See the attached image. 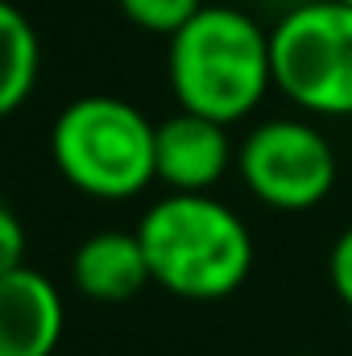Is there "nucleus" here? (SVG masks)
Returning a JSON list of instances; mask_svg holds the SVG:
<instances>
[{"label": "nucleus", "instance_id": "obj_8", "mask_svg": "<svg viewBox=\"0 0 352 356\" xmlns=\"http://www.w3.org/2000/svg\"><path fill=\"white\" fill-rule=\"evenodd\" d=\"M71 282L95 302H129L154 277L137 232H95L71 257Z\"/></svg>", "mask_w": 352, "mask_h": 356}, {"label": "nucleus", "instance_id": "obj_5", "mask_svg": "<svg viewBox=\"0 0 352 356\" xmlns=\"http://www.w3.org/2000/svg\"><path fill=\"white\" fill-rule=\"evenodd\" d=\"M237 170L265 207L311 211L336 186V149L307 120H265L245 137Z\"/></svg>", "mask_w": 352, "mask_h": 356}, {"label": "nucleus", "instance_id": "obj_7", "mask_svg": "<svg viewBox=\"0 0 352 356\" xmlns=\"http://www.w3.org/2000/svg\"><path fill=\"white\" fill-rule=\"evenodd\" d=\"M67 327L63 294L38 269L0 273V356H54Z\"/></svg>", "mask_w": 352, "mask_h": 356}, {"label": "nucleus", "instance_id": "obj_10", "mask_svg": "<svg viewBox=\"0 0 352 356\" xmlns=\"http://www.w3.org/2000/svg\"><path fill=\"white\" fill-rule=\"evenodd\" d=\"M116 8H120L137 29L175 38L178 29L203 8V0H116Z\"/></svg>", "mask_w": 352, "mask_h": 356}, {"label": "nucleus", "instance_id": "obj_4", "mask_svg": "<svg viewBox=\"0 0 352 356\" xmlns=\"http://www.w3.org/2000/svg\"><path fill=\"white\" fill-rule=\"evenodd\" d=\"M273 88L311 116H352V4L307 0L269 29Z\"/></svg>", "mask_w": 352, "mask_h": 356}, {"label": "nucleus", "instance_id": "obj_2", "mask_svg": "<svg viewBox=\"0 0 352 356\" xmlns=\"http://www.w3.org/2000/svg\"><path fill=\"white\" fill-rule=\"evenodd\" d=\"M150 277L191 302H216L245 286L253 236L245 220L211 195H166L141 216Z\"/></svg>", "mask_w": 352, "mask_h": 356}, {"label": "nucleus", "instance_id": "obj_12", "mask_svg": "<svg viewBox=\"0 0 352 356\" xmlns=\"http://www.w3.org/2000/svg\"><path fill=\"white\" fill-rule=\"evenodd\" d=\"M21 266H25V228L0 203V273H13V269H21Z\"/></svg>", "mask_w": 352, "mask_h": 356}, {"label": "nucleus", "instance_id": "obj_3", "mask_svg": "<svg viewBox=\"0 0 352 356\" xmlns=\"http://www.w3.org/2000/svg\"><path fill=\"white\" fill-rule=\"evenodd\" d=\"M154 124L116 95H83L63 108L50 154L63 178L91 199H133L154 178Z\"/></svg>", "mask_w": 352, "mask_h": 356}, {"label": "nucleus", "instance_id": "obj_1", "mask_svg": "<svg viewBox=\"0 0 352 356\" xmlns=\"http://www.w3.org/2000/svg\"><path fill=\"white\" fill-rule=\"evenodd\" d=\"M166 75L182 112L237 124L273 88L269 33L237 4H203L170 38Z\"/></svg>", "mask_w": 352, "mask_h": 356}, {"label": "nucleus", "instance_id": "obj_13", "mask_svg": "<svg viewBox=\"0 0 352 356\" xmlns=\"http://www.w3.org/2000/svg\"><path fill=\"white\" fill-rule=\"evenodd\" d=\"M303 356H315V353H303Z\"/></svg>", "mask_w": 352, "mask_h": 356}, {"label": "nucleus", "instance_id": "obj_11", "mask_svg": "<svg viewBox=\"0 0 352 356\" xmlns=\"http://www.w3.org/2000/svg\"><path fill=\"white\" fill-rule=\"evenodd\" d=\"M328 273H332V290H336V298L352 311V224L340 232V241L332 245Z\"/></svg>", "mask_w": 352, "mask_h": 356}, {"label": "nucleus", "instance_id": "obj_14", "mask_svg": "<svg viewBox=\"0 0 352 356\" xmlns=\"http://www.w3.org/2000/svg\"><path fill=\"white\" fill-rule=\"evenodd\" d=\"M344 4H352V0H344Z\"/></svg>", "mask_w": 352, "mask_h": 356}, {"label": "nucleus", "instance_id": "obj_6", "mask_svg": "<svg viewBox=\"0 0 352 356\" xmlns=\"http://www.w3.org/2000/svg\"><path fill=\"white\" fill-rule=\"evenodd\" d=\"M154 166L158 182L175 195H207L232 166L228 124H216L195 112H178L154 133Z\"/></svg>", "mask_w": 352, "mask_h": 356}, {"label": "nucleus", "instance_id": "obj_9", "mask_svg": "<svg viewBox=\"0 0 352 356\" xmlns=\"http://www.w3.org/2000/svg\"><path fill=\"white\" fill-rule=\"evenodd\" d=\"M38 67H42V46L29 17L17 4L0 0V120L29 99L38 83Z\"/></svg>", "mask_w": 352, "mask_h": 356}]
</instances>
